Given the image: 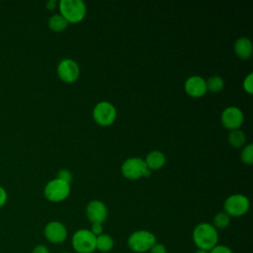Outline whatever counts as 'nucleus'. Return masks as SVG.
<instances>
[{
    "label": "nucleus",
    "mask_w": 253,
    "mask_h": 253,
    "mask_svg": "<svg viewBox=\"0 0 253 253\" xmlns=\"http://www.w3.org/2000/svg\"><path fill=\"white\" fill-rule=\"evenodd\" d=\"M192 238L198 249L210 251L217 245L218 233L212 224L201 222L194 228Z\"/></svg>",
    "instance_id": "nucleus-1"
},
{
    "label": "nucleus",
    "mask_w": 253,
    "mask_h": 253,
    "mask_svg": "<svg viewBox=\"0 0 253 253\" xmlns=\"http://www.w3.org/2000/svg\"><path fill=\"white\" fill-rule=\"evenodd\" d=\"M206 84H207V90H210L211 92H213V93H217V92L221 91L224 86L223 79L219 76L210 77L206 81Z\"/></svg>",
    "instance_id": "nucleus-20"
},
{
    "label": "nucleus",
    "mask_w": 253,
    "mask_h": 253,
    "mask_svg": "<svg viewBox=\"0 0 253 253\" xmlns=\"http://www.w3.org/2000/svg\"><path fill=\"white\" fill-rule=\"evenodd\" d=\"M32 253H50L48 248L43 244H39L34 247Z\"/></svg>",
    "instance_id": "nucleus-28"
},
{
    "label": "nucleus",
    "mask_w": 253,
    "mask_h": 253,
    "mask_svg": "<svg viewBox=\"0 0 253 253\" xmlns=\"http://www.w3.org/2000/svg\"><path fill=\"white\" fill-rule=\"evenodd\" d=\"M166 158L165 155L158 150H153L151 152H149L146 157H145V164L146 167L149 170H158L160 168H162L165 164Z\"/></svg>",
    "instance_id": "nucleus-15"
},
{
    "label": "nucleus",
    "mask_w": 253,
    "mask_h": 253,
    "mask_svg": "<svg viewBox=\"0 0 253 253\" xmlns=\"http://www.w3.org/2000/svg\"><path fill=\"white\" fill-rule=\"evenodd\" d=\"M114 247V239L111 235L102 233L96 236V250L100 252H109Z\"/></svg>",
    "instance_id": "nucleus-16"
},
{
    "label": "nucleus",
    "mask_w": 253,
    "mask_h": 253,
    "mask_svg": "<svg viewBox=\"0 0 253 253\" xmlns=\"http://www.w3.org/2000/svg\"><path fill=\"white\" fill-rule=\"evenodd\" d=\"M56 178L59 179V180H61V181H64V182H66V183H68V184H70V182L72 181V175H71V173H70L68 170H66V169H61V170H59L58 173H57V177H56Z\"/></svg>",
    "instance_id": "nucleus-23"
},
{
    "label": "nucleus",
    "mask_w": 253,
    "mask_h": 253,
    "mask_svg": "<svg viewBox=\"0 0 253 253\" xmlns=\"http://www.w3.org/2000/svg\"><path fill=\"white\" fill-rule=\"evenodd\" d=\"M43 235L48 242L59 244L65 241L67 237V229L60 221L52 220L45 224L43 228Z\"/></svg>",
    "instance_id": "nucleus-10"
},
{
    "label": "nucleus",
    "mask_w": 253,
    "mask_h": 253,
    "mask_svg": "<svg viewBox=\"0 0 253 253\" xmlns=\"http://www.w3.org/2000/svg\"><path fill=\"white\" fill-rule=\"evenodd\" d=\"M184 87H185L186 93L193 98L203 97L208 91L206 80L203 77L198 75L189 77L186 80Z\"/></svg>",
    "instance_id": "nucleus-13"
},
{
    "label": "nucleus",
    "mask_w": 253,
    "mask_h": 253,
    "mask_svg": "<svg viewBox=\"0 0 253 253\" xmlns=\"http://www.w3.org/2000/svg\"><path fill=\"white\" fill-rule=\"evenodd\" d=\"M194 253H209V251H205V250H202V249H197Z\"/></svg>",
    "instance_id": "nucleus-30"
},
{
    "label": "nucleus",
    "mask_w": 253,
    "mask_h": 253,
    "mask_svg": "<svg viewBox=\"0 0 253 253\" xmlns=\"http://www.w3.org/2000/svg\"><path fill=\"white\" fill-rule=\"evenodd\" d=\"M246 137L245 134L243 133V131L239 130V129H235V130H231V132L228 135V142L230 145H232L233 147H241L244 143H245Z\"/></svg>",
    "instance_id": "nucleus-18"
},
{
    "label": "nucleus",
    "mask_w": 253,
    "mask_h": 253,
    "mask_svg": "<svg viewBox=\"0 0 253 253\" xmlns=\"http://www.w3.org/2000/svg\"><path fill=\"white\" fill-rule=\"evenodd\" d=\"M86 215L91 223H104L108 216V210L101 201H91L86 207Z\"/></svg>",
    "instance_id": "nucleus-12"
},
{
    "label": "nucleus",
    "mask_w": 253,
    "mask_h": 253,
    "mask_svg": "<svg viewBox=\"0 0 253 253\" xmlns=\"http://www.w3.org/2000/svg\"><path fill=\"white\" fill-rule=\"evenodd\" d=\"M243 89L248 93V94H252L253 92V74L249 73L244 81H243Z\"/></svg>",
    "instance_id": "nucleus-22"
},
{
    "label": "nucleus",
    "mask_w": 253,
    "mask_h": 253,
    "mask_svg": "<svg viewBox=\"0 0 253 253\" xmlns=\"http://www.w3.org/2000/svg\"><path fill=\"white\" fill-rule=\"evenodd\" d=\"M61 253H69V252H61Z\"/></svg>",
    "instance_id": "nucleus-31"
},
{
    "label": "nucleus",
    "mask_w": 253,
    "mask_h": 253,
    "mask_svg": "<svg viewBox=\"0 0 253 253\" xmlns=\"http://www.w3.org/2000/svg\"><path fill=\"white\" fill-rule=\"evenodd\" d=\"M146 169L147 167L144 160L139 157H130L126 159L121 168L123 176L128 180H136L143 177Z\"/></svg>",
    "instance_id": "nucleus-8"
},
{
    "label": "nucleus",
    "mask_w": 253,
    "mask_h": 253,
    "mask_svg": "<svg viewBox=\"0 0 253 253\" xmlns=\"http://www.w3.org/2000/svg\"><path fill=\"white\" fill-rule=\"evenodd\" d=\"M241 160L243 163L251 165L253 163V145L252 144H248L246 145L240 154Z\"/></svg>",
    "instance_id": "nucleus-21"
},
{
    "label": "nucleus",
    "mask_w": 253,
    "mask_h": 253,
    "mask_svg": "<svg viewBox=\"0 0 253 253\" xmlns=\"http://www.w3.org/2000/svg\"><path fill=\"white\" fill-rule=\"evenodd\" d=\"M67 26L68 22L60 14L52 15L48 20V28L55 33H60L64 31Z\"/></svg>",
    "instance_id": "nucleus-17"
},
{
    "label": "nucleus",
    "mask_w": 253,
    "mask_h": 253,
    "mask_svg": "<svg viewBox=\"0 0 253 253\" xmlns=\"http://www.w3.org/2000/svg\"><path fill=\"white\" fill-rule=\"evenodd\" d=\"M71 244L77 253H93L96 250V236L89 229H79L73 233Z\"/></svg>",
    "instance_id": "nucleus-4"
},
{
    "label": "nucleus",
    "mask_w": 253,
    "mask_h": 253,
    "mask_svg": "<svg viewBox=\"0 0 253 253\" xmlns=\"http://www.w3.org/2000/svg\"><path fill=\"white\" fill-rule=\"evenodd\" d=\"M209 253H233L232 250L225 245H215L212 249L209 251Z\"/></svg>",
    "instance_id": "nucleus-24"
},
{
    "label": "nucleus",
    "mask_w": 253,
    "mask_h": 253,
    "mask_svg": "<svg viewBox=\"0 0 253 253\" xmlns=\"http://www.w3.org/2000/svg\"><path fill=\"white\" fill-rule=\"evenodd\" d=\"M234 52L241 59H247L252 54V42L247 38H240L234 43Z\"/></svg>",
    "instance_id": "nucleus-14"
},
{
    "label": "nucleus",
    "mask_w": 253,
    "mask_h": 253,
    "mask_svg": "<svg viewBox=\"0 0 253 253\" xmlns=\"http://www.w3.org/2000/svg\"><path fill=\"white\" fill-rule=\"evenodd\" d=\"M155 243V235L147 230L133 231L127 238L128 248L135 253L148 252Z\"/></svg>",
    "instance_id": "nucleus-3"
},
{
    "label": "nucleus",
    "mask_w": 253,
    "mask_h": 253,
    "mask_svg": "<svg viewBox=\"0 0 253 253\" xmlns=\"http://www.w3.org/2000/svg\"><path fill=\"white\" fill-rule=\"evenodd\" d=\"M220 120L225 128L235 130L243 124V114L241 110L236 107H228L222 112Z\"/></svg>",
    "instance_id": "nucleus-11"
},
{
    "label": "nucleus",
    "mask_w": 253,
    "mask_h": 253,
    "mask_svg": "<svg viewBox=\"0 0 253 253\" xmlns=\"http://www.w3.org/2000/svg\"><path fill=\"white\" fill-rule=\"evenodd\" d=\"M230 222V216L224 211L217 212L212 219V226L215 229H224Z\"/></svg>",
    "instance_id": "nucleus-19"
},
{
    "label": "nucleus",
    "mask_w": 253,
    "mask_h": 253,
    "mask_svg": "<svg viewBox=\"0 0 253 253\" xmlns=\"http://www.w3.org/2000/svg\"><path fill=\"white\" fill-rule=\"evenodd\" d=\"M249 200L246 196L241 194H234L229 196L224 204L223 209L224 212L227 213L229 216L239 217L244 215L249 210Z\"/></svg>",
    "instance_id": "nucleus-6"
},
{
    "label": "nucleus",
    "mask_w": 253,
    "mask_h": 253,
    "mask_svg": "<svg viewBox=\"0 0 253 253\" xmlns=\"http://www.w3.org/2000/svg\"><path fill=\"white\" fill-rule=\"evenodd\" d=\"M58 8L60 15L68 23H79L86 15L85 3L81 0H60Z\"/></svg>",
    "instance_id": "nucleus-2"
},
{
    "label": "nucleus",
    "mask_w": 253,
    "mask_h": 253,
    "mask_svg": "<svg viewBox=\"0 0 253 253\" xmlns=\"http://www.w3.org/2000/svg\"><path fill=\"white\" fill-rule=\"evenodd\" d=\"M57 75L61 81L65 83H73L80 75V68L73 59L66 58L58 63Z\"/></svg>",
    "instance_id": "nucleus-9"
},
{
    "label": "nucleus",
    "mask_w": 253,
    "mask_h": 253,
    "mask_svg": "<svg viewBox=\"0 0 253 253\" xmlns=\"http://www.w3.org/2000/svg\"><path fill=\"white\" fill-rule=\"evenodd\" d=\"M7 200H8V195L6 190L2 186H0V209L6 205Z\"/></svg>",
    "instance_id": "nucleus-27"
},
{
    "label": "nucleus",
    "mask_w": 253,
    "mask_h": 253,
    "mask_svg": "<svg viewBox=\"0 0 253 253\" xmlns=\"http://www.w3.org/2000/svg\"><path fill=\"white\" fill-rule=\"evenodd\" d=\"M56 5H57V2H56L55 0H48V1L46 2V8H47L48 10H53V9H55Z\"/></svg>",
    "instance_id": "nucleus-29"
},
{
    "label": "nucleus",
    "mask_w": 253,
    "mask_h": 253,
    "mask_svg": "<svg viewBox=\"0 0 253 253\" xmlns=\"http://www.w3.org/2000/svg\"><path fill=\"white\" fill-rule=\"evenodd\" d=\"M149 253H167V249L165 247V245H163L162 243H158L156 242L148 251Z\"/></svg>",
    "instance_id": "nucleus-25"
},
{
    "label": "nucleus",
    "mask_w": 253,
    "mask_h": 253,
    "mask_svg": "<svg viewBox=\"0 0 253 253\" xmlns=\"http://www.w3.org/2000/svg\"><path fill=\"white\" fill-rule=\"evenodd\" d=\"M95 236H98L103 233V224L102 223H92L91 229H89Z\"/></svg>",
    "instance_id": "nucleus-26"
},
{
    "label": "nucleus",
    "mask_w": 253,
    "mask_h": 253,
    "mask_svg": "<svg viewBox=\"0 0 253 253\" xmlns=\"http://www.w3.org/2000/svg\"><path fill=\"white\" fill-rule=\"evenodd\" d=\"M93 119L94 121L102 126H108L112 125L117 117V112L115 107L106 101L99 102L93 109Z\"/></svg>",
    "instance_id": "nucleus-7"
},
{
    "label": "nucleus",
    "mask_w": 253,
    "mask_h": 253,
    "mask_svg": "<svg viewBox=\"0 0 253 253\" xmlns=\"http://www.w3.org/2000/svg\"><path fill=\"white\" fill-rule=\"evenodd\" d=\"M70 193V184L61 181L57 178L47 182L43 189L45 199L52 203H59L64 201Z\"/></svg>",
    "instance_id": "nucleus-5"
}]
</instances>
